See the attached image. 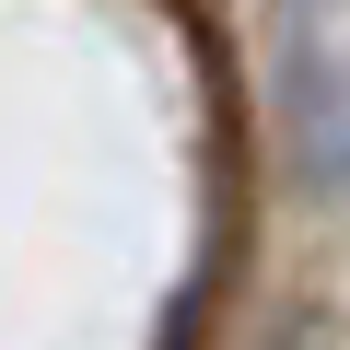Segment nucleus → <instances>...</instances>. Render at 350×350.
Instances as JSON below:
<instances>
[{
  "label": "nucleus",
  "instance_id": "obj_1",
  "mask_svg": "<svg viewBox=\"0 0 350 350\" xmlns=\"http://www.w3.org/2000/svg\"><path fill=\"white\" fill-rule=\"evenodd\" d=\"M292 163H304V187L338 199L350 187V70L338 59H292Z\"/></svg>",
  "mask_w": 350,
  "mask_h": 350
}]
</instances>
